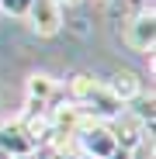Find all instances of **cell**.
<instances>
[{
    "mask_svg": "<svg viewBox=\"0 0 156 159\" xmlns=\"http://www.w3.org/2000/svg\"><path fill=\"white\" fill-rule=\"evenodd\" d=\"M104 87L111 90V97L118 100V104H132L135 97H142L146 90H142V80H139V73H132V69H118L111 80H104Z\"/></svg>",
    "mask_w": 156,
    "mask_h": 159,
    "instance_id": "obj_6",
    "label": "cell"
},
{
    "mask_svg": "<svg viewBox=\"0 0 156 159\" xmlns=\"http://www.w3.org/2000/svg\"><path fill=\"white\" fill-rule=\"evenodd\" d=\"M35 149H38L35 139L21 128L17 118H14V121H0V152H4L7 159H14V156H31Z\"/></svg>",
    "mask_w": 156,
    "mask_h": 159,
    "instance_id": "obj_5",
    "label": "cell"
},
{
    "mask_svg": "<svg viewBox=\"0 0 156 159\" xmlns=\"http://www.w3.org/2000/svg\"><path fill=\"white\" fill-rule=\"evenodd\" d=\"M24 93H28V100L52 107V100L59 97V80H56V76H49V73H31V76H28V83H24Z\"/></svg>",
    "mask_w": 156,
    "mask_h": 159,
    "instance_id": "obj_7",
    "label": "cell"
},
{
    "mask_svg": "<svg viewBox=\"0 0 156 159\" xmlns=\"http://www.w3.org/2000/svg\"><path fill=\"white\" fill-rule=\"evenodd\" d=\"M24 17H28L31 31L38 38H52V35L63 31V7L56 0H31V7L24 11Z\"/></svg>",
    "mask_w": 156,
    "mask_h": 159,
    "instance_id": "obj_4",
    "label": "cell"
},
{
    "mask_svg": "<svg viewBox=\"0 0 156 159\" xmlns=\"http://www.w3.org/2000/svg\"><path fill=\"white\" fill-rule=\"evenodd\" d=\"M101 83H104V80H94L90 73H76V76H69L66 93H69V100H73V104H80V107H83V104L101 90Z\"/></svg>",
    "mask_w": 156,
    "mask_h": 159,
    "instance_id": "obj_8",
    "label": "cell"
},
{
    "mask_svg": "<svg viewBox=\"0 0 156 159\" xmlns=\"http://www.w3.org/2000/svg\"><path fill=\"white\" fill-rule=\"evenodd\" d=\"M108 128H111V135H115V145H118V149H128V152H135V149L146 142V135L153 131L132 107H121V114H115V118L108 121Z\"/></svg>",
    "mask_w": 156,
    "mask_h": 159,
    "instance_id": "obj_2",
    "label": "cell"
},
{
    "mask_svg": "<svg viewBox=\"0 0 156 159\" xmlns=\"http://www.w3.org/2000/svg\"><path fill=\"white\" fill-rule=\"evenodd\" d=\"M108 159H135V152H128V149H115Z\"/></svg>",
    "mask_w": 156,
    "mask_h": 159,
    "instance_id": "obj_9",
    "label": "cell"
},
{
    "mask_svg": "<svg viewBox=\"0 0 156 159\" xmlns=\"http://www.w3.org/2000/svg\"><path fill=\"white\" fill-rule=\"evenodd\" d=\"M115 135H111V128L108 121H94L87 118L80 125V131H76V152L80 156H90V159H108L115 152Z\"/></svg>",
    "mask_w": 156,
    "mask_h": 159,
    "instance_id": "obj_1",
    "label": "cell"
},
{
    "mask_svg": "<svg viewBox=\"0 0 156 159\" xmlns=\"http://www.w3.org/2000/svg\"><path fill=\"white\" fill-rule=\"evenodd\" d=\"M59 7H76V4H83V0H56Z\"/></svg>",
    "mask_w": 156,
    "mask_h": 159,
    "instance_id": "obj_10",
    "label": "cell"
},
{
    "mask_svg": "<svg viewBox=\"0 0 156 159\" xmlns=\"http://www.w3.org/2000/svg\"><path fill=\"white\" fill-rule=\"evenodd\" d=\"M125 45L132 52H142V56H149L153 52V42H156V17H153V4L142 7L139 14H132L125 21Z\"/></svg>",
    "mask_w": 156,
    "mask_h": 159,
    "instance_id": "obj_3",
    "label": "cell"
}]
</instances>
